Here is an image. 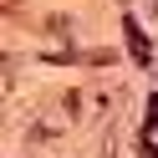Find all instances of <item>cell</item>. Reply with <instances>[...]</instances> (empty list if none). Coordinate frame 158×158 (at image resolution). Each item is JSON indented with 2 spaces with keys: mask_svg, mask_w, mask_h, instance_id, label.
<instances>
[{
  "mask_svg": "<svg viewBox=\"0 0 158 158\" xmlns=\"http://www.w3.org/2000/svg\"><path fill=\"white\" fill-rule=\"evenodd\" d=\"M127 36H133V41H127V46H133V56H138V61H148V41H143V31H138L133 21H127Z\"/></svg>",
  "mask_w": 158,
  "mask_h": 158,
  "instance_id": "obj_1",
  "label": "cell"
}]
</instances>
